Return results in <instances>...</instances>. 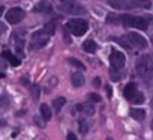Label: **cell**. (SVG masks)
I'll list each match as a JSON object with an SVG mask.
<instances>
[{
  "label": "cell",
  "mask_w": 153,
  "mask_h": 140,
  "mask_svg": "<svg viewBox=\"0 0 153 140\" xmlns=\"http://www.w3.org/2000/svg\"><path fill=\"white\" fill-rule=\"evenodd\" d=\"M135 69H137V74L144 82H150L153 77V59H152V56H149V54L141 56L137 60Z\"/></svg>",
  "instance_id": "1"
},
{
  "label": "cell",
  "mask_w": 153,
  "mask_h": 140,
  "mask_svg": "<svg viewBox=\"0 0 153 140\" xmlns=\"http://www.w3.org/2000/svg\"><path fill=\"white\" fill-rule=\"evenodd\" d=\"M120 23L126 27H135V29H140V30H146L149 27V23H147L146 18L129 15V14H122L120 15Z\"/></svg>",
  "instance_id": "2"
},
{
  "label": "cell",
  "mask_w": 153,
  "mask_h": 140,
  "mask_svg": "<svg viewBox=\"0 0 153 140\" xmlns=\"http://www.w3.org/2000/svg\"><path fill=\"white\" fill-rule=\"evenodd\" d=\"M66 27L71 30L72 35L75 36H83L87 30H89V23L86 20H81V18H74V20H69L66 23Z\"/></svg>",
  "instance_id": "3"
},
{
  "label": "cell",
  "mask_w": 153,
  "mask_h": 140,
  "mask_svg": "<svg viewBox=\"0 0 153 140\" xmlns=\"http://www.w3.org/2000/svg\"><path fill=\"white\" fill-rule=\"evenodd\" d=\"M123 95H125V98H126L128 101H131L132 104H143L144 100H146L144 95L138 91V88H137L135 83H129V85L125 88Z\"/></svg>",
  "instance_id": "4"
},
{
  "label": "cell",
  "mask_w": 153,
  "mask_h": 140,
  "mask_svg": "<svg viewBox=\"0 0 153 140\" xmlns=\"http://www.w3.org/2000/svg\"><path fill=\"white\" fill-rule=\"evenodd\" d=\"M50 33L45 30V29H42V30H38V32H35L33 35H32V41H30V47L33 48V50H38V48H42L44 45H47V42H48V39H50Z\"/></svg>",
  "instance_id": "5"
},
{
  "label": "cell",
  "mask_w": 153,
  "mask_h": 140,
  "mask_svg": "<svg viewBox=\"0 0 153 140\" xmlns=\"http://www.w3.org/2000/svg\"><path fill=\"white\" fill-rule=\"evenodd\" d=\"M60 9H62L63 12L74 14V15H80V14H84V12H86V9H84L81 5L75 3L74 0H71V2H66V3H63V5L60 6Z\"/></svg>",
  "instance_id": "6"
},
{
  "label": "cell",
  "mask_w": 153,
  "mask_h": 140,
  "mask_svg": "<svg viewBox=\"0 0 153 140\" xmlns=\"http://www.w3.org/2000/svg\"><path fill=\"white\" fill-rule=\"evenodd\" d=\"M24 18V11L21 8H11L6 12V21L9 24H18Z\"/></svg>",
  "instance_id": "7"
},
{
  "label": "cell",
  "mask_w": 153,
  "mask_h": 140,
  "mask_svg": "<svg viewBox=\"0 0 153 140\" xmlns=\"http://www.w3.org/2000/svg\"><path fill=\"white\" fill-rule=\"evenodd\" d=\"M110 62H111V65H113V68H116V69H120V68H123L125 66V62H126V57H125V54L122 53V51H113L111 53V56H110Z\"/></svg>",
  "instance_id": "8"
},
{
  "label": "cell",
  "mask_w": 153,
  "mask_h": 140,
  "mask_svg": "<svg viewBox=\"0 0 153 140\" xmlns=\"http://www.w3.org/2000/svg\"><path fill=\"white\" fill-rule=\"evenodd\" d=\"M110 5L119 11H131L132 8L137 6L132 0H110Z\"/></svg>",
  "instance_id": "9"
},
{
  "label": "cell",
  "mask_w": 153,
  "mask_h": 140,
  "mask_svg": "<svg viewBox=\"0 0 153 140\" xmlns=\"http://www.w3.org/2000/svg\"><path fill=\"white\" fill-rule=\"evenodd\" d=\"M128 36H129L131 42H132L135 47H138V48H147L149 42H147V39H146L144 36H141L140 33H137V32H131Z\"/></svg>",
  "instance_id": "10"
},
{
  "label": "cell",
  "mask_w": 153,
  "mask_h": 140,
  "mask_svg": "<svg viewBox=\"0 0 153 140\" xmlns=\"http://www.w3.org/2000/svg\"><path fill=\"white\" fill-rule=\"evenodd\" d=\"M53 11V6L48 0H39V2L33 6V12H39V14H50Z\"/></svg>",
  "instance_id": "11"
},
{
  "label": "cell",
  "mask_w": 153,
  "mask_h": 140,
  "mask_svg": "<svg viewBox=\"0 0 153 140\" xmlns=\"http://www.w3.org/2000/svg\"><path fill=\"white\" fill-rule=\"evenodd\" d=\"M71 82H72V85H74L75 88H81L86 80H84L83 73H74V74L71 76Z\"/></svg>",
  "instance_id": "12"
},
{
  "label": "cell",
  "mask_w": 153,
  "mask_h": 140,
  "mask_svg": "<svg viewBox=\"0 0 153 140\" xmlns=\"http://www.w3.org/2000/svg\"><path fill=\"white\" fill-rule=\"evenodd\" d=\"M2 56H3L5 59H8V60H9V63H11L12 66H18V65L21 63V62H20V59H18V57H15V56H14L11 51H8V50H6V51H3V53H2Z\"/></svg>",
  "instance_id": "13"
},
{
  "label": "cell",
  "mask_w": 153,
  "mask_h": 140,
  "mask_svg": "<svg viewBox=\"0 0 153 140\" xmlns=\"http://www.w3.org/2000/svg\"><path fill=\"white\" fill-rule=\"evenodd\" d=\"M116 42H119L123 48H128V50H131V47L134 45L132 42H131V39H129V36L128 35H125V36H122V38H117V39H114Z\"/></svg>",
  "instance_id": "14"
},
{
  "label": "cell",
  "mask_w": 153,
  "mask_h": 140,
  "mask_svg": "<svg viewBox=\"0 0 153 140\" xmlns=\"http://www.w3.org/2000/svg\"><path fill=\"white\" fill-rule=\"evenodd\" d=\"M83 50H84V51H87V53H95V51L98 50V45L95 44V41L87 39V41L83 44Z\"/></svg>",
  "instance_id": "15"
},
{
  "label": "cell",
  "mask_w": 153,
  "mask_h": 140,
  "mask_svg": "<svg viewBox=\"0 0 153 140\" xmlns=\"http://www.w3.org/2000/svg\"><path fill=\"white\" fill-rule=\"evenodd\" d=\"M131 116L135 121H143L146 118V112H144V109H132L131 110Z\"/></svg>",
  "instance_id": "16"
},
{
  "label": "cell",
  "mask_w": 153,
  "mask_h": 140,
  "mask_svg": "<svg viewBox=\"0 0 153 140\" xmlns=\"http://www.w3.org/2000/svg\"><path fill=\"white\" fill-rule=\"evenodd\" d=\"M76 107H78V110H80V112H84V113H86V115H89V116H92V115L95 113V109H93L90 104H78Z\"/></svg>",
  "instance_id": "17"
},
{
  "label": "cell",
  "mask_w": 153,
  "mask_h": 140,
  "mask_svg": "<svg viewBox=\"0 0 153 140\" xmlns=\"http://www.w3.org/2000/svg\"><path fill=\"white\" fill-rule=\"evenodd\" d=\"M41 115L45 121H50L51 119V109L47 106V104H42L41 106Z\"/></svg>",
  "instance_id": "18"
},
{
  "label": "cell",
  "mask_w": 153,
  "mask_h": 140,
  "mask_svg": "<svg viewBox=\"0 0 153 140\" xmlns=\"http://www.w3.org/2000/svg\"><path fill=\"white\" fill-rule=\"evenodd\" d=\"M15 48L23 54V47H24V38H21V36H18V35H15Z\"/></svg>",
  "instance_id": "19"
},
{
  "label": "cell",
  "mask_w": 153,
  "mask_h": 140,
  "mask_svg": "<svg viewBox=\"0 0 153 140\" xmlns=\"http://www.w3.org/2000/svg\"><path fill=\"white\" fill-rule=\"evenodd\" d=\"M65 103H66V100H65L63 97H59V98H56V100L53 101V107H54V109L59 112V110H60V109L65 106Z\"/></svg>",
  "instance_id": "20"
},
{
  "label": "cell",
  "mask_w": 153,
  "mask_h": 140,
  "mask_svg": "<svg viewBox=\"0 0 153 140\" xmlns=\"http://www.w3.org/2000/svg\"><path fill=\"white\" fill-rule=\"evenodd\" d=\"M107 21H108L110 24L119 23V21H120V15H116V14H110V15L107 17Z\"/></svg>",
  "instance_id": "21"
},
{
  "label": "cell",
  "mask_w": 153,
  "mask_h": 140,
  "mask_svg": "<svg viewBox=\"0 0 153 140\" xmlns=\"http://www.w3.org/2000/svg\"><path fill=\"white\" fill-rule=\"evenodd\" d=\"M78 127H80V131H81L83 134H86V133H87V130H89V127H87L86 121H83V119L78 122Z\"/></svg>",
  "instance_id": "22"
},
{
  "label": "cell",
  "mask_w": 153,
  "mask_h": 140,
  "mask_svg": "<svg viewBox=\"0 0 153 140\" xmlns=\"http://www.w3.org/2000/svg\"><path fill=\"white\" fill-rule=\"evenodd\" d=\"M69 63L71 65H74V66H76V68H80V69H84V65L81 63V62H78V60H76V59H69Z\"/></svg>",
  "instance_id": "23"
},
{
  "label": "cell",
  "mask_w": 153,
  "mask_h": 140,
  "mask_svg": "<svg viewBox=\"0 0 153 140\" xmlns=\"http://www.w3.org/2000/svg\"><path fill=\"white\" fill-rule=\"evenodd\" d=\"M44 29H45V30H47L50 35H53V33H54V30H56V26H54V23H48V24H47Z\"/></svg>",
  "instance_id": "24"
},
{
  "label": "cell",
  "mask_w": 153,
  "mask_h": 140,
  "mask_svg": "<svg viewBox=\"0 0 153 140\" xmlns=\"http://www.w3.org/2000/svg\"><path fill=\"white\" fill-rule=\"evenodd\" d=\"M89 100H90V101H95V103H99L102 98H101L98 94H89Z\"/></svg>",
  "instance_id": "25"
},
{
  "label": "cell",
  "mask_w": 153,
  "mask_h": 140,
  "mask_svg": "<svg viewBox=\"0 0 153 140\" xmlns=\"http://www.w3.org/2000/svg\"><path fill=\"white\" fill-rule=\"evenodd\" d=\"M32 92H33V98H35V100L39 98V88H38V86H35V88L32 89Z\"/></svg>",
  "instance_id": "26"
},
{
  "label": "cell",
  "mask_w": 153,
  "mask_h": 140,
  "mask_svg": "<svg viewBox=\"0 0 153 140\" xmlns=\"http://www.w3.org/2000/svg\"><path fill=\"white\" fill-rule=\"evenodd\" d=\"M110 73H111V79H113V80H119V79H120V76H117V74H116L114 69H111Z\"/></svg>",
  "instance_id": "27"
},
{
  "label": "cell",
  "mask_w": 153,
  "mask_h": 140,
  "mask_svg": "<svg viewBox=\"0 0 153 140\" xmlns=\"http://www.w3.org/2000/svg\"><path fill=\"white\" fill-rule=\"evenodd\" d=\"M66 137H68L69 140H76V136H75V134H72V133H69Z\"/></svg>",
  "instance_id": "28"
},
{
  "label": "cell",
  "mask_w": 153,
  "mask_h": 140,
  "mask_svg": "<svg viewBox=\"0 0 153 140\" xmlns=\"http://www.w3.org/2000/svg\"><path fill=\"white\" fill-rule=\"evenodd\" d=\"M137 2H140V3H144V6H150V3H149V0H137Z\"/></svg>",
  "instance_id": "29"
},
{
  "label": "cell",
  "mask_w": 153,
  "mask_h": 140,
  "mask_svg": "<svg viewBox=\"0 0 153 140\" xmlns=\"http://www.w3.org/2000/svg\"><path fill=\"white\" fill-rule=\"evenodd\" d=\"M93 85L95 86H101V79H95L93 80Z\"/></svg>",
  "instance_id": "30"
},
{
  "label": "cell",
  "mask_w": 153,
  "mask_h": 140,
  "mask_svg": "<svg viewBox=\"0 0 153 140\" xmlns=\"http://www.w3.org/2000/svg\"><path fill=\"white\" fill-rule=\"evenodd\" d=\"M107 94H108V97H111V88L110 86H107Z\"/></svg>",
  "instance_id": "31"
},
{
  "label": "cell",
  "mask_w": 153,
  "mask_h": 140,
  "mask_svg": "<svg viewBox=\"0 0 153 140\" xmlns=\"http://www.w3.org/2000/svg\"><path fill=\"white\" fill-rule=\"evenodd\" d=\"M3 11H5V8H3V6H0V15L3 14Z\"/></svg>",
  "instance_id": "32"
},
{
  "label": "cell",
  "mask_w": 153,
  "mask_h": 140,
  "mask_svg": "<svg viewBox=\"0 0 153 140\" xmlns=\"http://www.w3.org/2000/svg\"><path fill=\"white\" fill-rule=\"evenodd\" d=\"M150 128H152V130H153V121H152V124H150Z\"/></svg>",
  "instance_id": "33"
},
{
  "label": "cell",
  "mask_w": 153,
  "mask_h": 140,
  "mask_svg": "<svg viewBox=\"0 0 153 140\" xmlns=\"http://www.w3.org/2000/svg\"><path fill=\"white\" fill-rule=\"evenodd\" d=\"M0 77H5V74H3V73H0Z\"/></svg>",
  "instance_id": "34"
}]
</instances>
